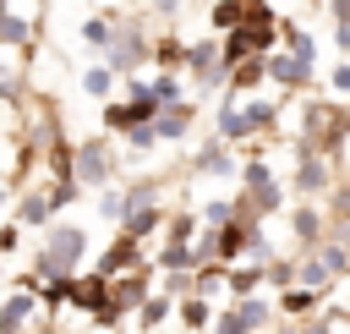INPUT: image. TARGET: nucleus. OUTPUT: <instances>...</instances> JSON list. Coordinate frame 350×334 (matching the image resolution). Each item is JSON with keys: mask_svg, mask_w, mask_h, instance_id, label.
Segmentation results:
<instances>
[{"mask_svg": "<svg viewBox=\"0 0 350 334\" xmlns=\"http://www.w3.org/2000/svg\"><path fill=\"white\" fill-rule=\"evenodd\" d=\"M82 252H88V235H82L77 224L49 230V241H44V252H38V279H71V268H77Z\"/></svg>", "mask_w": 350, "mask_h": 334, "instance_id": "nucleus-1", "label": "nucleus"}, {"mask_svg": "<svg viewBox=\"0 0 350 334\" xmlns=\"http://www.w3.org/2000/svg\"><path fill=\"white\" fill-rule=\"evenodd\" d=\"M268 126H273V104H262V99H257V104H241V110L224 99V110H219V137H224V142H241V137L268 131Z\"/></svg>", "mask_w": 350, "mask_h": 334, "instance_id": "nucleus-2", "label": "nucleus"}, {"mask_svg": "<svg viewBox=\"0 0 350 334\" xmlns=\"http://www.w3.org/2000/svg\"><path fill=\"white\" fill-rule=\"evenodd\" d=\"M77 175H82L88 186H104V181H109V153H104V142H82V153H77Z\"/></svg>", "mask_w": 350, "mask_h": 334, "instance_id": "nucleus-3", "label": "nucleus"}, {"mask_svg": "<svg viewBox=\"0 0 350 334\" xmlns=\"http://www.w3.org/2000/svg\"><path fill=\"white\" fill-rule=\"evenodd\" d=\"M268 77H273L279 88H301V82L312 77V60H301V55H273V60H268Z\"/></svg>", "mask_w": 350, "mask_h": 334, "instance_id": "nucleus-4", "label": "nucleus"}, {"mask_svg": "<svg viewBox=\"0 0 350 334\" xmlns=\"http://www.w3.org/2000/svg\"><path fill=\"white\" fill-rule=\"evenodd\" d=\"M142 55H148V44H142V33H137V27H126V33H115V49H109V60H115L120 71H131V66H142Z\"/></svg>", "mask_w": 350, "mask_h": 334, "instance_id": "nucleus-5", "label": "nucleus"}, {"mask_svg": "<svg viewBox=\"0 0 350 334\" xmlns=\"http://www.w3.org/2000/svg\"><path fill=\"white\" fill-rule=\"evenodd\" d=\"M137 257H142V252H137V235H120V241L98 257V274L109 279V274H120V268H137Z\"/></svg>", "mask_w": 350, "mask_h": 334, "instance_id": "nucleus-6", "label": "nucleus"}, {"mask_svg": "<svg viewBox=\"0 0 350 334\" xmlns=\"http://www.w3.org/2000/svg\"><path fill=\"white\" fill-rule=\"evenodd\" d=\"M71 301H77V307H88V312H98V307H109V285H104V274H88V279H71Z\"/></svg>", "mask_w": 350, "mask_h": 334, "instance_id": "nucleus-7", "label": "nucleus"}, {"mask_svg": "<svg viewBox=\"0 0 350 334\" xmlns=\"http://www.w3.org/2000/svg\"><path fill=\"white\" fill-rule=\"evenodd\" d=\"M27 312H33V290H16V296L0 307V334H16V329L27 323Z\"/></svg>", "mask_w": 350, "mask_h": 334, "instance_id": "nucleus-8", "label": "nucleus"}, {"mask_svg": "<svg viewBox=\"0 0 350 334\" xmlns=\"http://www.w3.org/2000/svg\"><path fill=\"white\" fill-rule=\"evenodd\" d=\"M224 170H235V164H230V148H224V137H213V142L197 153V175H224Z\"/></svg>", "mask_w": 350, "mask_h": 334, "instance_id": "nucleus-9", "label": "nucleus"}, {"mask_svg": "<svg viewBox=\"0 0 350 334\" xmlns=\"http://www.w3.org/2000/svg\"><path fill=\"white\" fill-rule=\"evenodd\" d=\"M295 186H301V192H323V186H328V170H323V159H317V153H301Z\"/></svg>", "mask_w": 350, "mask_h": 334, "instance_id": "nucleus-10", "label": "nucleus"}, {"mask_svg": "<svg viewBox=\"0 0 350 334\" xmlns=\"http://www.w3.org/2000/svg\"><path fill=\"white\" fill-rule=\"evenodd\" d=\"M109 301H115L120 312H126V307H137V301H148V279H142V274H137V279H120Z\"/></svg>", "mask_w": 350, "mask_h": 334, "instance_id": "nucleus-11", "label": "nucleus"}, {"mask_svg": "<svg viewBox=\"0 0 350 334\" xmlns=\"http://www.w3.org/2000/svg\"><path fill=\"white\" fill-rule=\"evenodd\" d=\"M279 307H284L290 318H301V312H312V307H317V290H312V285H295V290H284V296H279Z\"/></svg>", "mask_w": 350, "mask_h": 334, "instance_id": "nucleus-12", "label": "nucleus"}, {"mask_svg": "<svg viewBox=\"0 0 350 334\" xmlns=\"http://www.w3.org/2000/svg\"><path fill=\"white\" fill-rule=\"evenodd\" d=\"M246 22V0H213V27H241Z\"/></svg>", "mask_w": 350, "mask_h": 334, "instance_id": "nucleus-13", "label": "nucleus"}, {"mask_svg": "<svg viewBox=\"0 0 350 334\" xmlns=\"http://www.w3.org/2000/svg\"><path fill=\"white\" fill-rule=\"evenodd\" d=\"M186 120H191V110H186V104L159 110V137H180V131H186Z\"/></svg>", "mask_w": 350, "mask_h": 334, "instance_id": "nucleus-14", "label": "nucleus"}, {"mask_svg": "<svg viewBox=\"0 0 350 334\" xmlns=\"http://www.w3.org/2000/svg\"><path fill=\"white\" fill-rule=\"evenodd\" d=\"M262 77H268V60L257 55V60H241V66H235V82H230V88H257Z\"/></svg>", "mask_w": 350, "mask_h": 334, "instance_id": "nucleus-15", "label": "nucleus"}, {"mask_svg": "<svg viewBox=\"0 0 350 334\" xmlns=\"http://www.w3.org/2000/svg\"><path fill=\"white\" fill-rule=\"evenodd\" d=\"M0 38H5V44H33V33H27V22H16V16L5 11V0H0Z\"/></svg>", "mask_w": 350, "mask_h": 334, "instance_id": "nucleus-16", "label": "nucleus"}, {"mask_svg": "<svg viewBox=\"0 0 350 334\" xmlns=\"http://www.w3.org/2000/svg\"><path fill=\"white\" fill-rule=\"evenodd\" d=\"M159 219H164L159 208H137V214H126V235H148Z\"/></svg>", "mask_w": 350, "mask_h": 334, "instance_id": "nucleus-17", "label": "nucleus"}, {"mask_svg": "<svg viewBox=\"0 0 350 334\" xmlns=\"http://www.w3.org/2000/svg\"><path fill=\"white\" fill-rule=\"evenodd\" d=\"M153 99H159V110L180 104V82H175V77H153Z\"/></svg>", "mask_w": 350, "mask_h": 334, "instance_id": "nucleus-18", "label": "nucleus"}, {"mask_svg": "<svg viewBox=\"0 0 350 334\" xmlns=\"http://www.w3.org/2000/svg\"><path fill=\"white\" fill-rule=\"evenodd\" d=\"M202 224H213V230H230V224H235V208H230V203H208V208H202Z\"/></svg>", "mask_w": 350, "mask_h": 334, "instance_id": "nucleus-19", "label": "nucleus"}, {"mask_svg": "<svg viewBox=\"0 0 350 334\" xmlns=\"http://www.w3.org/2000/svg\"><path fill=\"white\" fill-rule=\"evenodd\" d=\"M164 318H170V296H148V301H142V323H148V329H159Z\"/></svg>", "mask_w": 350, "mask_h": 334, "instance_id": "nucleus-20", "label": "nucleus"}, {"mask_svg": "<svg viewBox=\"0 0 350 334\" xmlns=\"http://www.w3.org/2000/svg\"><path fill=\"white\" fill-rule=\"evenodd\" d=\"M180 318H186V329H202V323H208V296H186Z\"/></svg>", "mask_w": 350, "mask_h": 334, "instance_id": "nucleus-21", "label": "nucleus"}, {"mask_svg": "<svg viewBox=\"0 0 350 334\" xmlns=\"http://www.w3.org/2000/svg\"><path fill=\"white\" fill-rule=\"evenodd\" d=\"M246 186H252V192H273V170H268L262 159H257V164H246Z\"/></svg>", "mask_w": 350, "mask_h": 334, "instance_id": "nucleus-22", "label": "nucleus"}, {"mask_svg": "<svg viewBox=\"0 0 350 334\" xmlns=\"http://www.w3.org/2000/svg\"><path fill=\"white\" fill-rule=\"evenodd\" d=\"M235 312H241V318H246L252 329H262V323H268V307H262L257 296H241V307H235Z\"/></svg>", "mask_w": 350, "mask_h": 334, "instance_id": "nucleus-23", "label": "nucleus"}, {"mask_svg": "<svg viewBox=\"0 0 350 334\" xmlns=\"http://www.w3.org/2000/svg\"><path fill=\"white\" fill-rule=\"evenodd\" d=\"M301 279H306L312 290H317V285H328V263H323V257H306V263H301Z\"/></svg>", "mask_w": 350, "mask_h": 334, "instance_id": "nucleus-24", "label": "nucleus"}, {"mask_svg": "<svg viewBox=\"0 0 350 334\" xmlns=\"http://www.w3.org/2000/svg\"><path fill=\"white\" fill-rule=\"evenodd\" d=\"M317 230H323V224H317V214H312V208H301V214H295V235H301V241H317Z\"/></svg>", "mask_w": 350, "mask_h": 334, "instance_id": "nucleus-25", "label": "nucleus"}, {"mask_svg": "<svg viewBox=\"0 0 350 334\" xmlns=\"http://www.w3.org/2000/svg\"><path fill=\"white\" fill-rule=\"evenodd\" d=\"M82 38H88L93 49H104V44H115V38H109V22H88V27H82Z\"/></svg>", "mask_w": 350, "mask_h": 334, "instance_id": "nucleus-26", "label": "nucleus"}, {"mask_svg": "<svg viewBox=\"0 0 350 334\" xmlns=\"http://www.w3.org/2000/svg\"><path fill=\"white\" fill-rule=\"evenodd\" d=\"M82 88H88L93 99H104V93H109V71H104V66H98V71H88V77H82Z\"/></svg>", "mask_w": 350, "mask_h": 334, "instance_id": "nucleus-27", "label": "nucleus"}, {"mask_svg": "<svg viewBox=\"0 0 350 334\" xmlns=\"http://www.w3.org/2000/svg\"><path fill=\"white\" fill-rule=\"evenodd\" d=\"M213 334H252V323H246V318H241V312H224V318H219V329H213Z\"/></svg>", "mask_w": 350, "mask_h": 334, "instance_id": "nucleus-28", "label": "nucleus"}, {"mask_svg": "<svg viewBox=\"0 0 350 334\" xmlns=\"http://www.w3.org/2000/svg\"><path fill=\"white\" fill-rule=\"evenodd\" d=\"M290 55H301V60H312L317 49H312V38L301 33V27H290Z\"/></svg>", "mask_w": 350, "mask_h": 334, "instance_id": "nucleus-29", "label": "nucleus"}, {"mask_svg": "<svg viewBox=\"0 0 350 334\" xmlns=\"http://www.w3.org/2000/svg\"><path fill=\"white\" fill-rule=\"evenodd\" d=\"M317 257H323V263H328V274H339V268H345V263H350V252H345V246H323V252H317Z\"/></svg>", "mask_w": 350, "mask_h": 334, "instance_id": "nucleus-30", "label": "nucleus"}, {"mask_svg": "<svg viewBox=\"0 0 350 334\" xmlns=\"http://www.w3.org/2000/svg\"><path fill=\"white\" fill-rule=\"evenodd\" d=\"M191 230H197V224H191V214H180V219H170V241H191Z\"/></svg>", "mask_w": 350, "mask_h": 334, "instance_id": "nucleus-31", "label": "nucleus"}, {"mask_svg": "<svg viewBox=\"0 0 350 334\" xmlns=\"http://www.w3.org/2000/svg\"><path fill=\"white\" fill-rule=\"evenodd\" d=\"M159 60H164V66H180V60H191V55H186L180 44H159Z\"/></svg>", "mask_w": 350, "mask_h": 334, "instance_id": "nucleus-32", "label": "nucleus"}, {"mask_svg": "<svg viewBox=\"0 0 350 334\" xmlns=\"http://www.w3.org/2000/svg\"><path fill=\"white\" fill-rule=\"evenodd\" d=\"M268 279H273V285H290L295 268H290V263H268Z\"/></svg>", "mask_w": 350, "mask_h": 334, "instance_id": "nucleus-33", "label": "nucleus"}, {"mask_svg": "<svg viewBox=\"0 0 350 334\" xmlns=\"http://www.w3.org/2000/svg\"><path fill=\"white\" fill-rule=\"evenodd\" d=\"M334 93H350V66H339V71H334Z\"/></svg>", "mask_w": 350, "mask_h": 334, "instance_id": "nucleus-34", "label": "nucleus"}, {"mask_svg": "<svg viewBox=\"0 0 350 334\" xmlns=\"http://www.w3.org/2000/svg\"><path fill=\"white\" fill-rule=\"evenodd\" d=\"M16 246V230H0V252H11Z\"/></svg>", "mask_w": 350, "mask_h": 334, "instance_id": "nucleus-35", "label": "nucleus"}, {"mask_svg": "<svg viewBox=\"0 0 350 334\" xmlns=\"http://www.w3.org/2000/svg\"><path fill=\"white\" fill-rule=\"evenodd\" d=\"M153 5H159V11H180V0H153Z\"/></svg>", "mask_w": 350, "mask_h": 334, "instance_id": "nucleus-36", "label": "nucleus"}]
</instances>
